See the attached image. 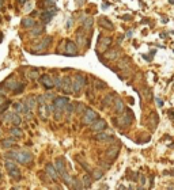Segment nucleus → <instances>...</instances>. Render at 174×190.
Wrapping results in <instances>:
<instances>
[{
  "label": "nucleus",
  "mask_w": 174,
  "mask_h": 190,
  "mask_svg": "<svg viewBox=\"0 0 174 190\" xmlns=\"http://www.w3.org/2000/svg\"><path fill=\"white\" fill-rule=\"evenodd\" d=\"M69 102L67 97H56L52 102L53 105V114H54V119L59 121L61 118L63 113H64V109H65V105Z\"/></svg>",
  "instance_id": "nucleus-1"
},
{
  "label": "nucleus",
  "mask_w": 174,
  "mask_h": 190,
  "mask_svg": "<svg viewBox=\"0 0 174 190\" xmlns=\"http://www.w3.org/2000/svg\"><path fill=\"white\" fill-rule=\"evenodd\" d=\"M14 160H16L18 163L23 166L31 164L33 162V155L30 154L26 149H22V151H14Z\"/></svg>",
  "instance_id": "nucleus-2"
},
{
  "label": "nucleus",
  "mask_w": 174,
  "mask_h": 190,
  "mask_svg": "<svg viewBox=\"0 0 174 190\" xmlns=\"http://www.w3.org/2000/svg\"><path fill=\"white\" fill-rule=\"evenodd\" d=\"M5 168H7L8 174H10V176H11L12 179H15V181H19V179L22 178L21 170H19V168L16 167L15 163H12L11 160H7V162H5Z\"/></svg>",
  "instance_id": "nucleus-3"
},
{
  "label": "nucleus",
  "mask_w": 174,
  "mask_h": 190,
  "mask_svg": "<svg viewBox=\"0 0 174 190\" xmlns=\"http://www.w3.org/2000/svg\"><path fill=\"white\" fill-rule=\"evenodd\" d=\"M84 84H86V78H84L83 75H80V73H78V75L75 76V80L72 81V92H75L76 95H79V92L83 90Z\"/></svg>",
  "instance_id": "nucleus-4"
},
{
  "label": "nucleus",
  "mask_w": 174,
  "mask_h": 190,
  "mask_svg": "<svg viewBox=\"0 0 174 190\" xmlns=\"http://www.w3.org/2000/svg\"><path fill=\"white\" fill-rule=\"evenodd\" d=\"M133 119V113L130 110H127V116H121L118 118L114 119V122L117 124V126H129L132 124Z\"/></svg>",
  "instance_id": "nucleus-5"
},
{
  "label": "nucleus",
  "mask_w": 174,
  "mask_h": 190,
  "mask_svg": "<svg viewBox=\"0 0 174 190\" xmlns=\"http://www.w3.org/2000/svg\"><path fill=\"white\" fill-rule=\"evenodd\" d=\"M97 118H98V114L95 110H92V109H86V110H84V114H83L84 124H92Z\"/></svg>",
  "instance_id": "nucleus-6"
},
{
  "label": "nucleus",
  "mask_w": 174,
  "mask_h": 190,
  "mask_svg": "<svg viewBox=\"0 0 174 190\" xmlns=\"http://www.w3.org/2000/svg\"><path fill=\"white\" fill-rule=\"evenodd\" d=\"M60 90H61L64 94H67V95H69L71 92H72V80H71L69 76H65V78H63Z\"/></svg>",
  "instance_id": "nucleus-7"
},
{
  "label": "nucleus",
  "mask_w": 174,
  "mask_h": 190,
  "mask_svg": "<svg viewBox=\"0 0 174 190\" xmlns=\"http://www.w3.org/2000/svg\"><path fill=\"white\" fill-rule=\"evenodd\" d=\"M111 43V38L110 37H106V38H101L99 41H98V45H97V49L98 52H103L106 50V49L110 46Z\"/></svg>",
  "instance_id": "nucleus-8"
},
{
  "label": "nucleus",
  "mask_w": 174,
  "mask_h": 190,
  "mask_svg": "<svg viewBox=\"0 0 174 190\" xmlns=\"http://www.w3.org/2000/svg\"><path fill=\"white\" fill-rule=\"evenodd\" d=\"M40 83H42V86L45 87V88H48V90H50V88H53V87H54L53 78L49 76V75H42V76H41V78H40Z\"/></svg>",
  "instance_id": "nucleus-9"
},
{
  "label": "nucleus",
  "mask_w": 174,
  "mask_h": 190,
  "mask_svg": "<svg viewBox=\"0 0 174 190\" xmlns=\"http://www.w3.org/2000/svg\"><path fill=\"white\" fill-rule=\"evenodd\" d=\"M91 125V130H94V132H102L103 129L106 128V121H103V119H95Z\"/></svg>",
  "instance_id": "nucleus-10"
},
{
  "label": "nucleus",
  "mask_w": 174,
  "mask_h": 190,
  "mask_svg": "<svg viewBox=\"0 0 174 190\" xmlns=\"http://www.w3.org/2000/svg\"><path fill=\"white\" fill-rule=\"evenodd\" d=\"M65 50H67V56H76L78 54V48L72 41H67L65 42Z\"/></svg>",
  "instance_id": "nucleus-11"
},
{
  "label": "nucleus",
  "mask_w": 174,
  "mask_h": 190,
  "mask_svg": "<svg viewBox=\"0 0 174 190\" xmlns=\"http://www.w3.org/2000/svg\"><path fill=\"white\" fill-rule=\"evenodd\" d=\"M120 152V145L117 144L116 147H110V148L106 151V157H108V160H114L117 157V155H118Z\"/></svg>",
  "instance_id": "nucleus-12"
},
{
  "label": "nucleus",
  "mask_w": 174,
  "mask_h": 190,
  "mask_svg": "<svg viewBox=\"0 0 174 190\" xmlns=\"http://www.w3.org/2000/svg\"><path fill=\"white\" fill-rule=\"evenodd\" d=\"M45 173L48 174L49 176H50L52 179H57V176H59V173H57V170H56V167H54L53 164H46V167H45Z\"/></svg>",
  "instance_id": "nucleus-13"
},
{
  "label": "nucleus",
  "mask_w": 174,
  "mask_h": 190,
  "mask_svg": "<svg viewBox=\"0 0 174 190\" xmlns=\"http://www.w3.org/2000/svg\"><path fill=\"white\" fill-rule=\"evenodd\" d=\"M54 167H56L57 173L61 175V174L65 173V162L63 157H59V159H56V163H54Z\"/></svg>",
  "instance_id": "nucleus-14"
},
{
  "label": "nucleus",
  "mask_w": 174,
  "mask_h": 190,
  "mask_svg": "<svg viewBox=\"0 0 174 190\" xmlns=\"http://www.w3.org/2000/svg\"><path fill=\"white\" fill-rule=\"evenodd\" d=\"M23 103L27 106V109H29V110H34L35 105H37V98L33 97V95H30V97H27L26 99H24Z\"/></svg>",
  "instance_id": "nucleus-15"
},
{
  "label": "nucleus",
  "mask_w": 174,
  "mask_h": 190,
  "mask_svg": "<svg viewBox=\"0 0 174 190\" xmlns=\"http://www.w3.org/2000/svg\"><path fill=\"white\" fill-rule=\"evenodd\" d=\"M80 22H82V24H83L84 31H89V30L92 27V22L94 21H92L91 16H86V18H82Z\"/></svg>",
  "instance_id": "nucleus-16"
},
{
  "label": "nucleus",
  "mask_w": 174,
  "mask_h": 190,
  "mask_svg": "<svg viewBox=\"0 0 174 190\" xmlns=\"http://www.w3.org/2000/svg\"><path fill=\"white\" fill-rule=\"evenodd\" d=\"M54 14H56V11H45V12L41 14V19H42L45 23H48V22L52 21V18L54 16Z\"/></svg>",
  "instance_id": "nucleus-17"
},
{
  "label": "nucleus",
  "mask_w": 174,
  "mask_h": 190,
  "mask_svg": "<svg viewBox=\"0 0 174 190\" xmlns=\"http://www.w3.org/2000/svg\"><path fill=\"white\" fill-rule=\"evenodd\" d=\"M99 24H101V26H103V29H106V30H113L114 29L113 23H111L108 18H101L99 19Z\"/></svg>",
  "instance_id": "nucleus-18"
},
{
  "label": "nucleus",
  "mask_w": 174,
  "mask_h": 190,
  "mask_svg": "<svg viewBox=\"0 0 174 190\" xmlns=\"http://www.w3.org/2000/svg\"><path fill=\"white\" fill-rule=\"evenodd\" d=\"M124 109H125L124 102H122L121 99H116V102H114V111H116L117 114H121L122 111H124Z\"/></svg>",
  "instance_id": "nucleus-19"
},
{
  "label": "nucleus",
  "mask_w": 174,
  "mask_h": 190,
  "mask_svg": "<svg viewBox=\"0 0 174 190\" xmlns=\"http://www.w3.org/2000/svg\"><path fill=\"white\" fill-rule=\"evenodd\" d=\"M38 114H40L41 119H44V121H45V119H46V116H48V111H46L45 103H41V105H38Z\"/></svg>",
  "instance_id": "nucleus-20"
},
{
  "label": "nucleus",
  "mask_w": 174,
  "mask_h": 190,
  "mask_svg": "<svg viewBox=\"0 0 174 190\" xmlns=\"http://www.w3.org/2000/svg\"><path fill=\"white\" fill-rule=\"evenodd\" d=\"M113 99H114V92H110L109 95H106V97L103 98V100H102V107H108L109 105H111Z\"/></svg>",
  "instance_id": "nucleus-21"
},
{
  "label": "nucleus",
  "mask_w": 174,
  "mask_h": 190,
  "mask_svg": "<svg viewBox=\"0 0 174 190\" xmlns=\"http://www.w3.org/2000/svg\"><path fill=\"white\" fill-rule=\"evenodd\" d=\"M158 121H159V119H158V116H156V114H155V113H151V114H150L148 122H150V125H151L152 129H155V128H156Z\"/></svg>",
  "instance_id": "nucleus-22"
},
{
  "label": "nucleus",
  "mask_w": 174,
  "mask_h": 190,
  "mask_svg": "<svg viewBox=\"0 0 174 190\" xmlns=\"http://www.w3.org/2000/svg\"><path fill=\"white\" fill-rule=\"evenodd\" d=\"M117 56H118V52L117 50H109V52L103 53V57L106 60H114V59H117Z\"/></svg>",
  "instance_id": "nucleus-23"
},
{
  "label": "nucleus",
  "mask_w": 174,
  "mask_h": 190,
  "mask_svg": "<svg viewBox=\"0 0 174 190\" xmlns=\"http://www.w3.org/2000/svg\"><path fill=\"white\" fill-rule=\"evenodd\" d=\"M14 144H15V138L11 137V138H7V140H3L2 143H0V145H2L3 148H11Z\"/></svg>",
  "instance_id": "nucleus-24"
},
{
  "label": "nucleus",
  "mask_w": 174,
  "mask_h": 190,
  "mask_svg": "<svg viewBox=\"0 0 174 190\" xmlns=\"http://www.w3.org/2000/svg\"><path fill=\"white\" fill-rule=\"evenodd\" d=\"M34 24H35L34 21H33L31 18H29V16H27V18H23V19H22V26L26 27V29H30V27H33Z\"/></svg>",
  "instance_id": "nucleus-25"
},
{
  "label": "nucleus",
  "mask_w": 174,
  "mask_h": 190,
  "mask_svg": "<svg viewBox=\"0 0 174 190\" xmlns=\"http://www.w3.org/2000/svg\"><path fill=\"white\" fill-rule=\"evenodd\" d=\"M91 182H92V178L89 175V174H86V175L82 176V183H83V187H90V186H91Z\"/></svg>",
  "instance_id": "nucleus-26"
},
{
  "label": "nucleus",
  "mask_w": 174,
  "mask_h": 190,
  "mask_svg": "<svg viewBox=\"0 0 174 190\" xmlns=\"http://www.w3.org/2000/svg\"><path fill=\"white\" fill-rule=\"evenodd\" d=\"M21 116H19V113H12V117H11V122H12L14 125H15V126H19V125H21Z\"/></svg>",
  "instance_id": "nucleus-27"
},
{
  "label": "nucleus",
  "mask_w": 174,
  "mask_h": 190,
  "mask_svg": "<svg viewBox=\"0 0 174 190\" xmlns=\"http://www.w3.org/2000/svg\"><path fill=\"white\" fill-rule=\"evenodd\" d=\"M50 42H52V37H46L45 40L41 42V45L38 46V50H45V49L48 48V45H49Z\"/></svg>",
  "instance_id": "nucleus-28"
},
{
  "label": "nucleus",
  "mask_w": 174,
  "mask_h": 190,
  "mask_svg": "<svg viewBox=\"0 0 174 190\" xmlns=\"http://www.w3.org/2000/svg\"><path fill=\"white\" fill-rule=\"evenodd\" d=\"M76 37H78L79 45L83 46L84 43H86V37H84V33H83V31H78V33H76Z\"/></svg>",
  "instance_id": "nucleus-29"
},
{
  "label": "nucleus",
  "mask_w": 174,
  "mask_h": 190,
  "mask_svg": "<svg viewBox=\"0 0 174 190\" xmlns=\"http://www.w3.org/2000/svg\"><path fill=\"white\" fill-rule=\"evenodd\" d=\"M71 183H72V185H69V186H72L73 189H82V187H83L82 181H79L78 178H73L72 181H71Z\"/></svg>",
  "instance_id": "nucleus-30"
},
{
  "label": "nucleus",
  "mask_w": 174,
  "mask_h": 190,
  "mask_svg": "<svg viewBox=\"0 0 174 190\" xmlns=\"http://www.w3.org/2000/svg\"><path fill=\"white\" fill-rule=\"evenodd\" d=\"M18 81H14V80H7V81H5V83H4V86H5V88H8V90H12V91H14V90H15V87L16 86H18Z\"/></svg>",
  "instance_id": "nucleus-31"
},
{
  "label": "nucleus",
  "mask_w": 174,
  "mask_h": 190,
  "mask_svg": "<svg viewBox=\"0 0 174 190\" xmlns=\"http://www.w3.org/2000/svg\"><path fill=\"white\" fill-rule=\"evenodd\" d=\"M102 176H103V170H101V168L92 170V178L94 179H101Z\"/></svg>",
  "instance_id": "nucleus-32"
},
{
  "label": "nucleus",
  "mask_w": 174,
  "mask_h": 190,
  "mask_svg": "<svg viewBox=\"0 0 174 190\" xmlns=\"http://www.w3.org/2000/svg\"><path fill=\"white\" fill-rule=\"evenodd\" d=\"M11 117H12V113H10V111H4V113H2V121L3 122H10L11 121Z\"/></svg>",
  "instance_id": "nucleus-33"
},
{
  "label": "nucleus",
  "mask_w": 174,
  "mask_h": 190,
  "mask_svg": "<svg viewBox=\"0 0 174 190\" xmlns=\"http://www.w3.org/2000/svg\"><path fill=\"white\" fill-rule=\"evenodd\" d=\"M11 135H12L14 137H22V136H23V132H22L18 126H15L11 129Z\"/></svg>",
  "instance_id": "nucleus-34"
},
{
  "label": "nucleus",
  "mask_w": 174,
  "mask_h": 190,
  "mask_svg": "<svg viewBox=\"0 0 174 190\" xmlns=\"http://www.w3.org/2000/svg\"><path fill=\"white\" fill-rule=\"evenodd\" d=\"M73 106H75L73 111H75V113H78V114H79V113H82V111L84 113V110H86V107L83 106V103H75Z\"/></svg>",
  "instance_id": "nucleus-35"
},
{
  "label": "nucleus",
  "mask_w": 174,
  "mask_h": 190,
  "mask_svg": "<svg viewBox=\"0 0 174 190\" xmlns=\"http://www.w3.org/2000/svg\"><path fill=\"white\" fill-rule=\"evenodd\" d=\"M128 65H129V61H128V59H127V60L122 59V60H120V61H118V68H120V69H125Z\"/></svg>",
  "instance_id": "nucleus-36"
},
{
  "label": "nucleus",
  "mask_w": 174,
  "mask_h": 190,
  "mask_svg": "<svg viewBox=\"0 0 174 190\" xmlns=\"http://www.w3.org/2000/svg\"><path fill=\"white\" fill-rule=\"evenodd\" d=\"M64 111H67V116H71V114L73 113V105H72V103H69V102H68L67 105H65Z\"/></svg>",
  "instance_id": "nucleus-37"
},
{
  "label": "nucleus",
  "mask_w": 174,
  "mask_h": 190,
  "mask_svg": "<svg viewBox=\"0 0 174 190\" xmlns=\"http://www.w3.org/2000/svg\"><path fill=\"white\" fill-rule=\"evenodd\" d=\"M108 137H109V136L106 135V133H98V135L95 136V140H98V141H106V140H108Z\"/></svg>",
  "instance_id": "nucleus-38"
},
{
  "label": "nucleus",
  "mask_w": 174,
  "mask_h": 190,
  "mask_svg": "<svg viewBox=\"0 0 174 190\" xmlns=\"http://www.w3.org/2000/svg\"><path fill=\"white\" fill-rule=\"evenodd\" d=\"M10 105H11V102H10V100H5V102H3L2 105H0V114H2V113H4V111L8 109V106H10Z\"/></svg>",
  "instance_id": "nucleus-39"
},
{
  "label": "nucleus",
  "mask_w": 174,
  "mask_h": 190,
  "mask_svg": "<svg viewBox=\"0 0 174 190\" xmlns=\"http://www.w3.org/2000/svg\"><path fill=\"white\" fill-rule=\"evenodd\" d=\"M127 178H128V179H130V181H133V182H136V179H137V174H135V173H132L130 170H128V173H127Z\"/></svg>",
  "instance_id": "nucleus-40"
},
{
  "label": "nucleus",
  "mask_w": 174,
  "mask_h": 190,
  "mask_svg": "<svg viewBox=\"0 0 174 190\" xmlns=\"http://www.w3.org/2000/svg\"><path fill=\"white\" fill-rule=\"evenodd\" d=\"M61 80H63V79L60 78V76H54V78H53V84H54V87L60 88V87H61Z\"/></svg>",
  "instance_id": "nucleus-41"
},
{
  "label": "nucleus",
  "mask_w": 174,
  "mask_h": 190,
  "mask_svg": "<svg viewBox=\"0 0 174 190\" xmlns=\"http://www.w3.org/2000/svg\"><path fill=\"white\" fill-rule=\"evenodd\" d=\"M29 76L31 79H37L38 78V69H34V68H31L30 69V72H29Z\"/></svg>",
  "instance_id": "nucleus-42"
},
{
  "label": "nucleus",
  "mask_w": 174,
  "mask_h": 190,
  "mask_svg": "<svg viewBox=\"0 0 174 190\" xmlns=\"http://www.w3.org/2000/svg\"><path fill=\"white\" fill-rule=\"evenodd\" d=\"M60 176H61V178L64 179V182H65V183L71 185V176H69V175H68V174H67V171H65L64 174H61V175H60Z\"/></svg>",
  "instance_id": "nucleus-43"
},
{
  "label": "nucleus",
  "mask_w": 174,
  "mask_h": 190,
  "mask_svg": "<svg viewBox=\"0 0 174 190\" xmlns=\"http://www.w3.org/2000/svg\"><path fill=\"white\" fill-rule=\"evenodd\" d=\"M23 88H24V86H23V83H19L18 86L15 87V90H14V92L15 94H21L22 91H23Z\"/></svg>",
  "instance_id": "nucleus-44"
},
{
  "label": "nucleus",
  "mask_w": 174,
  "mask_h": 190,
  "mask_svg": "<svg viewBox=\"0 0 174 190\" xmlns=\"http://www.w3.org/2000/svg\"><path fill=\"white\" fill-rule=\"evenodd\" d=\"M95 87L99 88V90H102V88H105V87H106V84L103 83L102 80H97V81H95Z\"/></svg>",
  "instance_id": "nucleus-45"
},
{
  "label": "nucleus",
  "mask_w": 174,
  "mask_h": 190,
  "mask_svg": "<svg viewBox=\"0 0 174 190\" xmlns=\"http://www.w3.org/2000/svg\"><path fill=\"white\" fill-rule=\"evenodd\" d=\"M41 33H44V27H38V30H33V35H40Z\"/></svg>",
  "instance_id": "nucleus-46"
},
{
  "label": "nucleus",
  "mask_w": 174,
  "mask_h": 190,
  "mask_svg": "<svg viewBox=\"0 0 174 190\" xmlns=\"http://www.w3.org/2000/svg\"><path fill=\"white\" fill-rule=\"evenodd\" d=\"M5 157H7L8 160H14V152H7V154H5Z\"/></svg>",
  "instance_id": "nucleus-47"
},
{
  "label": "nucleus",
  "mask_w": 174,
  "mask_h": 190,
  "mask_svg": "<svg viewBox=\"0 0 174 190\" xmlns=\"http://www.w3.org/2000/svg\"><path fill=\"white\" fill-rule=\"evenodd\" d=\"M44 97H45V99H52V98H53V94H52V92H48V94H45Z\"/></svg>",
  "instance_id": "nucleus-48"
},
{
  "label": "nucleus",
  "mask_w": 174,
  "mask_h": 190,
  "mask_svg": "<svg viewBox=\"0 0 174 190\" xmlns=\"http://www.w3.org/2000/svg\"><path fill=\"white\" fill-rule=\"evenodd\" d=\"M156 103H158V106H159V107H162V106H163V100L159 99V98H156Z\"/></svg>",
  "instance_id": "nucleus-49"
},
{
  "label": "nucleus",
  "mask_w": 174,
  "mask_h": 190,
  "mask_svg": "<svg viewBox=\"0 0 174 190\" xmlns=\"http://www.w3.org/2000/svg\"><path fill=\"white\" fill-rule=\"evenodd\" d=\"M122 19H124V21H130L132 16H130V15H124V16H122Z\"/></svg>",
  "instance_id": "nucleus-50"
},
{
  "label": "nucleus",
  "mask_w": 174,
  "mask_h": 190,
  "mask_svg": "<svg viewBox=\"0 0 174 190\" xmlns=\"http://www.w3.org/2000/svg\"><path fill=\"white\" fill-rule=\"evenodd\" d=\"M169 116L171 119H174V110H169Z\"/></svg>",
  "instance_id": "nucleus-51"
},
{
  "label": "nucleus",
  "mask_w": 174,
  "mask_h": 190,
  "mask_svg": "<svg viewBox=\"0 0 174 190\" xmlns=\"http://www.w3.org/2000/svg\"><path fill=\"white\" fill-rule=\"evenodd\" d=\"M140 183H141V185L146 183V178H144V176H141V178H140Z\"/></svg>",
  "instance_id": "nucleus-52"
},
{
  "label": "nucleus",
  "mask_w": 174,
  "mask_h": 190,
  "mask_svg": "<svg viewBox=\"0 0 174 190\" xmlns=\"http://www.w3.org/2000/svg\"><path fill=\"white\" fill-rule=\"evenodd\" d=\"M127 37H132V31H130V30L127 33Z\"/></svg>",
  "instance_id": "nucleus-53"
},
{
  "label": "nucleus",
  "mask_w": 174,
  "mask_h": 190,
  "mask_svg": "<svg viewBox=\"0 0 174 190\" xmlns=\"http://www.w3.org/2000/svg\"><path fill=\"white\" fill-rule=\"evenodd\" d=\"M2 7H3V0H0V10H2Z\"/></svg>",
  "instance_id": "nucleus-54"
},
{
  "label": "nucleus",
  "mask_w": 174,
  "mask_h": 190,
  "mask_svg": "<svg viewBox=\"0 0 174 190\" xmlns=\"http://www.w3.org/2000/svg\"><path fill=\"white\" fill-rule=\"evenodd\" d=\"M169 2H170V3H171V4H174V0H169Z\"/></svg>",
  "instance_id": "nucleus-55"
},
{
  "label": "nucleus",
  "mask_w": 174,
  "mask_h": 190,
  "mask_svg": "<svg viewBox=\"0 0 174 190\" xmlns=\"http://www.w3.org/2000/svg\"><path fill=\"white\" fill-rule=\"evenodd\" d=\"M24 2H26V0H21V3H24Z\"/></svg>",
  "instance_id": "nucleus-56"
},
{
  "label": "nucleus",
  "mask_w": 174,
  "mask_h": 190,
  "mask_svg": "<svg viewBox=\"0 0 174 190\" xmlns=\"http://www.w3.org/2000/svg\"><path fill=\"white\" fill-rule=\"evenodd\" d=\"M0 178H2V173H0Z\"/></svg>",
  "instance_id": "nucleus-57"
}]
</instances>
